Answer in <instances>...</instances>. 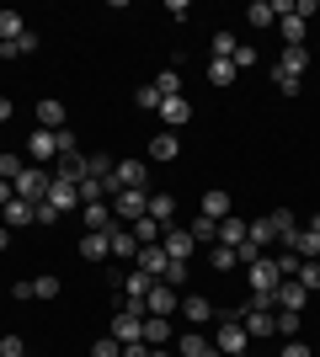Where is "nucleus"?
<instances>
[{"instance_id": "473e14b6", "label": "nucleus", "mask_w": 320, "mask_h": 357, "mask_svg": "<svg viewBox=\"0 0 320 357\" xmlns=\"http://www.w3.org/2000/svg\"><path fill=\"white\" fill-rule=\"evenodd\" d=\"M27 32V16L22 11H0V43H11V38H22Z\"/></svg>"}, {"instance_id": "680f3d73", "label": "nucleus", "mask_w": 320, "mask_h": 357, "mask_svg": "<svg viewBox=\"0 0 320 357\" xmlns=\"http://www.w3.org/2000/svg\"><path fill=\"white\" fill-rule=\"evenodd\" d=\"M0 224H6V208H0Z\"/></svg>"}, {"instance_id": "3c124183", "label": "nucleus", "mask_w": 320, "mask_h": 357, "mask_svg": "<svg viewBox=\"0 0 320 357\" xmlns=\"http://www.w3.org/2000/svg\"><path fill=\"white\" fill-rule=\"evenodd\" d=\"M160 283L182 288V283H187V261H171V267H166V278H160Z\"/></svg>"}, {"instance_id": "f8f14e48", "label": "nucleus", "mask_w": 320, "mask_h": 357, "mask_svg": "<svg viewBox=\"0 0 320 357\" xmlns=\"http://www.w3.org/2000/svg\"><path fill=\"white\" fill-rule=\"evenodd\" d=\"M245 336H277V310H241Z\"/></svg>"}, {"instance_id": "4d7b16f0", "label": "nucleus", "mask_w": 320, "mask_h": 357, "mask_svg": "<svg viewBox=\"0 0 320 357\" xmlns=\"http://www.w3.org/2000/svg\"><path fill=\"white\" fill-rule=\"evenodd\" d=\"M11 112H16V107H11V102H6V96H0V123H6V118H11Z\"/></svg>"}, {"instance_id": "0eeeda50", "label": "nucleus", "mask_w": 320, "mask_h": 357, "mask_svg": "<svg viewBox=\"0 0 320 357\" xmlns=\"http://www.w3.org/2000/svg\"><path fill=\"white\" fill-rule=\"evenodd\" d=\"M160 245H166L171 261H192V251H198V240H192V229H176V224H166V235H160Z\"/></svg>"}, {"instance_id": "79ce46f5", "label": "nucleus", "mask_w": 320, "mask_h": 357, "mask_svg": "<svg viewBox=\"0 0 320 357\" xmlns=\"http://www.w3.org/2000/svg\"><path fill=\"white\" fill-rule=\"evenodd\" d=\"M273 86L283 91V96H299V86H305V80H299V75H289V70H277V64H273Z\"/></svg>"}, {"instance_id": "4468645a", "label": "nucleus", "mask_w": 320, "mask_h": 357, "mask_svg": "<svg viewBox=\"0 0 320 357\" xmlns=\"http://www.w3.org/2000/svg\"><path fill=\"white\" fill-rule=\"evenodd\" d=\"M144 155H150V160H176V155H182V139L160 128V134H155L150 144H144Z\"/></svg>"}, {"instance_id": "c756f323", "label": "nucleus", "mask_w": 320, "mask_h": 357, "mask_svg": "<svg viewBox=\"0 0 320 357\" xmlns=\"http://www.w3.org/2000/svg\"><path fill=\"white\" fill-rule=\"evenodd\" d=\"M277 70H289V75H299V80H305V70H310V48H283Z\"/></svg>"}, {"instance_id": "13d9d810", "label": "nucleus", "mask_w": 320, "mask_h": 357, "mask_svg": "<svg viewBox=\"0 0 320 357\" xmlns=\"http://www.w3.org/2000/svg\"><path fill=\"white\" fill-rule=\"evenodd\" d=\"M6 245H11V229H6V224H0V251H6Z\"/></svg>"}, {"instance_id": "4be33fe9", "label": "nucleus", "mask_w": 320, "mask_h": 357, "mask_svg": "<svg viewBox=\"0 0 320 357\" xmlns=\"http://www.w3.org/2000/svg\"><path fill=\"white\" fill-rule=\"evenodd\" d=\"M27 54H38V32H22V38H11V43H0V59H27Z\"/></svg>"}, {"instance_id": "6e6d98bb", "label": "nucleus", "mask_w": 320, "mask_h": 357, "mask_svg": "<svg viewBox=\"0 0 320 357\" xmlns=\"http://www.w3.org/2000/svg\"><path fill=\"white\" fill-rule=\"evenodd\" d=\"M11 197H16V187H11V181H0V208H6Z\"/></svg>"}, {"instance_id": "a19ab883", "label": "nucleus", "mask_w": 320, "mask_h": 357, "mask_svg": "<svg viewBox=\"0 0 320 357\" xmlns=\"http://www.w3.org/2000/svg\"><path fill=\"white\" fill-rule=\"evenodd\" d=\"M235 48H241V43H235V32H213V43H208V54H213V59H229V54H235Z\"/></svg>"}, {"instance_id": "a211bd4d", "label": "nucleus", "mask_w": 320, "mask_h": 357, "mask_svg": "<svg viewBox=\"0 0 320 357\" xmlns=\"http://www.w3.org/2000/svg\"><path fill=\"white\" fill-rule=\"evenodd\" d=\"M48 203H54L59 213H75V208H80V192H75V181H54V187H48Z\"/></svg>"}, {"instance_id": "2eb2a0df", "label": "nucleus", "mask_w": 320, "mask_h": 357, "mask_svg": "<svg viewBox=\"0 0 320 357\" xmlns=\"http://www.w3.org/2000/svg\"><path fill=\"white\" fill-rule=\"evenodd\" d=\"M80 229H112V203H80Z\"/></svg>"}, {"instance_id": "dca6fc26", "label": "nucleus", "mask_w": 320, "mask_h": 357, "mask_svg": "<svg viewBox=\"0 0 320 357\" xmlns=\"http://www.w3.org/2000/svg\"><path fill=\"white\" fill-rule=\"evenodd\" d=\"M229 213H235V208H229V192H224V187H208V192H203V219L219 224V219H229Z\"/></svg>"}, {"instance_id": "c9c22d12", "label": "nucleus", "mask_w": 320, "mask_h": 357, "mask_svg": "<svg viewBox=\"0 0 320 357\" xmlns=\"http://www.w3.org/2000/svg\"><path fill=\"white\" fill-rule=\"evenodd\" d=\"M22 224H32V203L11 197V203H6V229H22Z\"/></svg>"}, {"instance_id": "f257e3e1", "label": "nucleus", "mask_w": 320, "mask_h": 357, "mask_svg": "<svg viewBox=\"0 0 320 357\" xmlns=\"http://www.w3.org/2000/svg\"><path fill=\"white\" fill-rule=\"evenodd\" d=\"M245 342H251V336H245V326H241V310L224 314V320H219V331H213V352H219V357H241Z\"/></svg>"}, {"instance_id": "5fc2aeb1", "label": "nucleus", "mask_w": 320, "mask_h": 357, "mask_svg": "<svg viewBox=\"0 0 320 357\" xmlns=\"http://www.w3.org/2000/svg\"><path fill=\"white\" fill-rule=\"evenodd\" d=\"M277 357H315V352H310V347H305V342H299V336H294V342H289V347H283V352H277Z\"/></svg>"}, {"instance_id": "a878e982", "label": "nucleus", "mask_w": 320, "mask_h": 357, "mask_svg": "<svg viewBox=\"0 0 320 357\" xmlns=\"http://www.w3.org/2000/svg\"><path fill=\"white\" fill-rule=\"evenodd\" d=\"M267 219H273V229H277V245H294V235H299V224H294V213H289V208H273Z\"/></svg>"}, {"instance_id": "b1692460", "label": "nucleus", "mask_w": 320, "mask_h": 357, "mask_svg": "<svg viewBox=\"0 0 320 357\" xmlns=\"http://www.w3.org/2000/svg\"><path fill=\"white\" fill-rule=\"evenodd\" d=\"M128 229H134V240H139V245H160V235H166V224H155L150 213H144V219H134Z\"/></svg>"}, {"instance_id": "4c0bfd02", "label": "nucleus", "mask_w": 320, "mask_h": 357, "mask_svg": "<svg viewBox=\"0 0 320 357\" xmlns=\"http://www.w3.org/2000/svg\"><path fill=\"white\" fill-rule=\"evenodd\" d=\"M208 267H219V272H229V267H241V256L229 251V245H208Z\"/></svg>"}, {"instance_id": "6ab92c4d", "label": "nucleus", "mask_w": 320, "mask_h": 357, "mask_svg": "<svg viewBox=\"0 0 320 357\" xmlns=\"http://www.w3.org/2000/svg\"><path fill=\"white\" fill-rule=\"evenodd\" d=\"M144 347H166L171 342V320L166 314H144V336H139Z\"/></svg>"}, {"instance_id": "7ed1b4c3", "label": "nucleus", "mask_w": 320, "mask_h": 357, "mask_svg": "<svg viewBox=\"0 0 320 357\" xmlns=\"http://www.w3.org/2000/svg\"><path fill=\"white\" fill-rule=\"evenodd\" d=\"M245 283H251V294H273V288L283 283V272H277V261H273V256L261 251L257 261L245 267Z\"/></svg>"}, {"instance_id": "423d86ee", "label": "nucleus", "mask_w": 320, "mask_h": 357, "mask_svg": "<svg viewBox=\"0 0 320 357\" xmlns=\"http://www.w3.org/2000/svg\"><path fill=\"white\" fill-rule=\"evenodd\" d=\"M273 304H277V310H289V314H305L310 288H305V283H294V278H283V283L273 288Z\"/></svg>"}, {"instance_id": "c85d7f7f", "label": "nucleus", "mask_w": 320, "mask_h": 357, "mask_svg": "<svg viewBox=\"0 0 320 357\" xmlns=\"http://www.w3.org/2000/svg\"><path fill=\"white\" fill-rule=\"evenodd\" d=\"M150 86H155V91H160V96H182V70H176V64H166V70L155 75Z\"/></svg>"}, {"instance_id": "37998d69", "label": "nucleus", "mask_w": 320, "mask_h": 357, "mask_svg": "<svg viewBox=\"0 0 320 357\" xmlns=\"http://www.w3.org/2000/svg\"><path fill=\"white\" fill-rule=\"evenodd\" d=\"M86 176L107 181V176H112V155H86Z\"/></svg>"}, {"instance_id": "603ef678", "label": "nucleus", "mask_w": 320, "mask_h": 357, "mask_svg": "<svg viewBox=\"0 0 320 357\" xmlns=\"http://www.w3.org/2000/svg\"><path fill=\"white\" fill-rule=\"evenodd\" d=\"M32 219H38V224H54V219H59V208H54V203H48V197H43V203L32 208Z\"/></svg>"}, {"instance_id": "412c9836", "label": "nucleus", "mask_w": 320, "mask_h": 357, "mask_svg": "<svg viewBox=\"0 0 320 357\" xmlns=\"http://www.w3.org/2000/svg\"><path fill=\"white\" fill-rule=\"evenodd\" d=\"M22 171H27V149H0V181H11V187H16Z\"/></svg>"}, {"instance_id": "58836bf2", "label": "nucleus", "mask_w": 320, "mask_h": 357, "mask_svg": "<svg viewBox=\"0 0 320 357\" xmlns=\"http://www.w3.org/2000/svg\"><path fill=\"white\" fill-rule=\"evenodd\" d=\"M32 298H59V278H54V272H43V278H32Z\"/></svg>"}, {"instance_id": "f704fd0d", "label": "nucleus", "mask_w": 320, "mask_h": 357, "mask_svg": "<svg viewBox=\"0 0 320 357\" xmlns=\"http://www.w3.org/2000/svg\"><path fill=\"white\" fill-rule=\"evenodd\" d=\"M38 128H64V102H38Z\"/></svg>"}, {"instance_id": "a18cd8bd", "label": "nucleus", "mask_w": 320, "mask_h": 357, "mask_svg": "<svg viewBox=\"0 0 320 357\" xmlns=\"http://www.w3.org/2000/svg\"><path fill=\"white\" fill-rule=\"evenodd\" d=\"M294 283H305L310 294H315V288H320V261H305V267H299V278H294Z\"/></svg>"}, {"instance_id": "39448f33", "label": "nucleus", "mask_w": 320, "mask_h": 357, "mask_svg": "<svg viewBox=\"0 0 320 357\" xmlns=\"http://www.w3.org/2000/svg\"><path fill=\"white\" fill-rule=\"evenodd\" d=\"M107 203H112V219H118V224H134V219H144L150 192H112Z\"/></svg>"}, {"instance_id": "1a4fd4ad", "label": "nucleus", "mask_w": 320, "mask_h": 357, "mask_svg": "<svg viewBox=\"0 0 320 357\" xmlns=\"http://www.w3.org/2000/svg\"><path fill=\"white\" fill-rule=\"evenodd\" d=\"M160 123H166V134H176L182 123H192V102L187 96H160Z\"/></svg>"}, {"instance_id": "5701e85b", "label": "nucleus", "mask_w": 320, "mask_h": 357, "mask_svg": "<svg viewBox=\"0 0 320 357\" xmlns=\"http://www.w3.org/2000/svg\"><path fill=\"white\" fill-rule=\"evenodd\" d=\"M182 314L192 320V326H208V320H213V304H208L203 294H187V298H182Z\"/></svg>"}, {"instance_id": "aec40b11", "label": "nucleus", "mask_w": 320, "mask_h": 357, "mask_svg": "<svg viewBox=\"0 0 320 357\" xmlns=\"http://www.w3.org/2000/svg\"><path fill=\"white\" fill-rule=\"evenodd\" d=\"M80 256H86V261H107V229H86V235H80Z\"/></svg>"}, {"instance_id": "e433bc0d", "label": "nucleus", "mask_w": 320, "mask_h": 357, "mask_svg": "<svg viewBox=\"0 0 320 357\" xmlns=\"http://www.w3.org/2000/svg\"><path fill=\"white\" fill-rule=\"evenodd\" d=\"M273 261H277V272H283V278H299V267H305V256H299V251H289V245H277V256H273Z\"/></svg>"}, {"instance_id": "72a5a7b5", "label": "nucleus", "mask_w": 320, "mask_h": 357, "mask_svg": "<svg viewBox=\"0 0 320 357\" xmlns=\"http://www.w3.org/2000/svg\"><path fill=\"white\" fill-rule=\"evenodd\" d=\"M245 22H251V27H273V22H277L273 0H251V6H245Z\"/></svg>"}, {"instance_id": "20e7f679", "label": "nucleus", "mask_w": 320, "mask_h": 357, "mask_svg": "<svg viewBox=\"0 0 320 357\" xmlns=\"http://www.w3.org/2000/svg\"><path fill=\"white\" fill-rule=\"evenodd\" d=\"M27 160L32 165L59 160V128H32V134H27Z\"/></svg>"}, {"instance_id": "f03ea898", "label": "nucleus", "mask_w": 320, "mask_h": 357, "mask_svg": "<svg viewBox=\"0 0 320 357\" xmlns=\"http://www.w3.org/2000/svg\"><path fill=\"white\" fill-rule=\"evenodd\" d=\"M48 187H54V171H48V165H27V171L16 176V197H22V203H32V208L48 197Z\"/></svg>"}, {"instance_id": "6e6552de", "label": "nucleus", "mask_w": 320, "mask_h": 357, "mask_svg": "<svg viewBox=\"0 0 320 357\" xmlns=\"http://www.w3.org/2000/svg\"><path fill=\"white\" fill-rule=\"evenodd\" d=\"M107 251L118 256V261H134V256H139V240H134V229L112 219V229H107Z\"/></svg>"}, {"instance_id": "7c9ffc66", "label": "nucleus", "mask_w": 320, "mask_h": 357, "mask_svg": "<svg viewBox=\"0 0 320 357\" xmlns=\"http://www.w3.org/2000/svg\"><path fill=\"white\" fill-rule=\"evenodd\" d=\"M235 75H241V70H235L229 59H208V86L224 91V86H235Z\"/></svg>"}, {"instance_id": "c03bdc74", "label": "nucleus", "mask_w": 320, "mask_h": 357, "mask_svg": "<svg viewBox=\"0 0 320 357\" xmlns=\"http://www.w3.org/2000/svg\"><path fill=\"white\" fill-rule=\"evenodd\" d=\"M134 107H144V112H160V91H155V86H139V91H134Z\"/></svg>"}, {"instance_id": "f3484780", "label": "nucleus", "mask_w": 320, "mask_h": 357, "mask_svg": "<svg viewBox=\"0 0 320 357\" xmlns=\"http://www.w3.org/2000/svg\"><path fill=\"white\" fill-rule=\"evenodd\" d=\"M144 213H150L155 224H176V197H171V192H150Z\"/></svg>"}, {"instance_id": "bf43d9fd", "label": "nucleus", "mask_w": 320, "mask_h": 357, "mask_svg": "<svg viewBox=\"0 0 320 357\" xmlns=\"http://www.w3.org/2000/svg\"><path fill=\"white\" fill-rule=\"evenodd\" d=\"M150 357H171V352H166V347H150Z\"/></svg>"}, {"instance_id": "9d476101", "label": "nucleus", "mask_w": 320, "mask_h": 357, "mask_svg": "<svg viewBox=\"0 0 320 357\" xmlns=\"http://www.w3.org/2000/svg\"><path fill=\"white\" fill-rule=\"evenodd\" d=\"M144 310H150V314H176V310H182V294H176L171 283H155L150 294H144Z\"/></svg>"}, {"instance_id": "8fccbe9b", "label": "nucleus", "mask_w": 320, "mask_h": 357, "mask_svg": "<svg viewBox=\"0 0 320 357\" xmlns=\"http://www.w3.org/2000/svg\"><path fill=\"white\" fill-rule=\"evenodd\" d=\"M0 357H27V342L22 336H0Z\"/></svg>"}, {"instance_id": "bb28decb", "label": "nucleus", "mask_w": 320, "mask_h": 357, "mask_svg": "<svg viewBox=\"0 0 320 357\" xmlns=\"http://www.w3.org/2000/svg\"><path fill=\"white\" fill-rule=\"evenodd\" d=\"M176 352H182V357H213V347H208V336H203V331H187L182 342H176Z\"/></svg>"}, {"instance_id": "cd10ccee", "label": "nucleus", "mask_w": 320, "mask_h": 357, "mask_svg": "<svg viewBox=\"0 0 320 357\" xmlns=\"http://www.w3.org/2000/svg\"><path fill=\"white\" fill-rule=\"evenodd\" d=\"M277 32H283V48H305V22L299 16H277Z\"/></svg>"}, {"instance_id": "864d4df0", "label": "nucleus", "mask_w": 320, "mask_h": 357, "mask_svg": "<svg viewBox=\"0 0 320 357\" xmlns=\"http://www.w3.org/2000/svg\"><path fill=\"white\" fill-rule=\"evenodd\" d=\"M315 11H320V0H294V16H299V22H310Z\"/></svg>"}, {"instance_id": "052dcab7", "label": "nucleus", "mask_w": 320, "mask_h": 357, "mask_svg": "<svg viewBox=\"0 0 320 357\" xmlns=\"http://www.w3.org/2000/svg\"><path fill=\"white\" fill-rule=\"evenodd\" d=\"M305 229H315V235H320V213H315V219H310V224H305Z\"/></svg>"}, {"instance_id": "ddd939ff", "label": "nucleus", "mask_w": 320, "mask_h": 357, "mask_svg": "<svg viewBox=\"0 0 320 357\" xmlns=\"http://www.w3.org/2000/svg\"><path fill=\"white\" fill-rule=\"evenodd\" d=\"M213 245H229V251H241V245H245V219H241V213L219 219V240H213Z\"/></svg>"}, {"instance_id": "ea45409f", "label": "nucleus", "mask_w": 320, "mask_h": 357, "mask_svg": "<svg viewBox=\"0 0 320 357\" xmlns=\"http://www.w3.org/2000/svg\"><path fill=\"white\" fill-rule=\"evenodd\" d=\"M192 240H198V245H213V240H219V224L198 213V219H192Z\"/></svg>"}, {"instance_id": "2f4dec72", "label": "nucleus", "mask_w": 320, "mask_h": 357, "mask_svg": "<svg viewBox=\"0 0 320 357\" xmlns=\"http://www.w3.org/2000/svg\"><path fill=\"white\" fill-rule=\"evenodd\" d=\"M289 251H299V256H305V261H320V235H315V229H299Z\"/></svg>"}, {"instance_id": "49530a36", "label": "nucleus", "mask_w": 320, "mask_h": 357, "mask_svg": "<svg viewBox=\"0 0 320 357\" xmlns=\"http://www.w3.org/2000/svg\"><path fill=\"white\" fill-rule=\"evenodd\" d=\"M277 336H299V314H289V310H277Z\"/></svg>"}, {"instance_id": "de8ad7c7", "label": "nucleus", "mask_w": 320, "mask_h": 357, "mask_svg": "<svg viewBox=\"0 0 320 357\" xmlns=\"http://www.w3.org/2000/svg\"><path fill=\"white\" fill-rule=\"evenodd\" d=\"M229 64H235V70H251V64H257V48H251V43H241L235 54H229Z\"/></svg>"}, {"instance_id": "393cba45", "label": "nucleus", "mask_w": 320, "mask_h": 357, "mask_svg": "<svg viewBox=\"0 0 320 357\" xmlns=\"http://www.w3.org/2000/svg\"><path fill=\"white\" fill-rule=\"evenodd\" d=\"M150 288H155V278H150V272H123V298H144V294H150Z\"/></svg>"}, {"instance_id": "09e8293b", "label": "nucleus", "mask_w": 320, "mask_h": 357, "mask_svg": "<svg viewBox=\"0 0 320 357\" xmlns=\"http://www.w3.org/2000/svg\"><path fill=\"white\" fill-rule=\"evenodd\" d=\"M86 357H123V342H112V336H102V342L91 347Z\"/></svg>"}, {"instance_id": "9b49d317", "label": "nucleus", "mask_w": 320, "mask_h": 357, "mask_svg": "<svg viewBox=\"0 0 320 357\" xmlns=\"http://www.w3.org/2000/svg\"><path fill=\"white\" fill-rule=\"evenodd\" d=\"M134 267L139 272H150L155 283L166 278V267H171V256H166V245H139V256H134Z\"/></svg>"}]
</instances>
